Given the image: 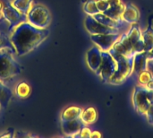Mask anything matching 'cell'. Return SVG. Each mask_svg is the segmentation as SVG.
Segmentation results:
<instances>
[{
    "label": "cell",
    "mask_w": 153,
    "mask_h": 138,
    "mask_svg": "<svg viewBox=\"0 0 153 138\" xmlns=\"http://www.w3.org/2000/svg\"><path fill=\"white\" fill-rule=\"evenodd\" d=\"M49 35L48 29H38L28 22L18 25L10 35L15 55L24 56L38 48Z\"/></svg>",
    "instance_id": "6da1fadb"
},
{
    "label": "cell",
    "mask_w": 153,
    "mask_h": 138,
    "mask_svg": "<svg viewBox=\"0 0 153 138\" xmlns=\"http://www.w3.org/2000/svg\"><path fill=\"white\" fill-rule=\"evenodd\" d=\"M15 51L11 48L0 49V82L7 85L22 73V66L14 57Z\"/></svg>",
    "instance_id": "7a4b0ae2"
},
{
    "label": "cell",
    "mask_w": 153,
    "mask_h": 138,
    "mask_svg": "<svg viewBox=\"0 0 153 138\" xmlns=\"http://www.w3.org/2000/svg\"><path fill=\"white\" fill-rule=\"evenodd\" d=\"M117 63V69L113 75L108 81V84L113 85H118L126 82V80L132 75L133 60L134 55L132 56H123L112 51H108Z\"/></svg>",
    "instance_id": "3957f363"
},
{
    "label": "cell",
    "mask_w": 153,
    "mask_h": 138,
    "mask_svg": "<svg viewBox=\"0 0 153 138\" xmlns=\"http://www.w3.org/2000/svg\"><path fill=\"white\" fill-rule=\"evenodd\" d=\"M153 103V90L145 86L138 85L134 88L133 93V104L136 112L145 116L148 109Z\"/></svg>",
    "instance_id": "277c9868"
},
{
    "label": "cell",
    "mask_w": 153,
    "mask_h": 138,
    "mask_svg": "<svg viewBox=\"0 0 153 138\" xmlns=\"http://www.w3.org/2000/svg\"><path fill=\"white\" fill-rule=\"evenodd\" d=\"M27 22L38 29H48L51 22V15L46 6L34 4L27 13Z\"/></svg>",
    "instance_id": "5b68a950"
},
{
    "label": "cell",
    "mask_w": 153,
    "mask_h": 138,
    "mask_svg": "<svg viewBox=\"0 0 153 138\" xmlns=\"http://www.w3.org/2000/svg\"><path fill=\"white\" fill-rule=\"evenodd\" d=\"M117 66V63L113 56L108 51H102L101 63L95 72V74L104 83H108L109 78L113 75Z\"/></svg>",
    "instance_id": "8992f818"
},
{
    "label": "cell",
    "mask_w": 153,
    "mask_h": 138,
    "mask_svg": "<svg viewBox=\"0 0 153 138\" xmlns=\"http://www.w3.org/2000/svg\"><path fill=\"white\" fill-rule=\"evenodd\" d=\"M84 26L87 31L91 34H111V33H123L126 32L120 28L111 27L105 25L96 19H94L91 15H87L84 20Z\"/></svg>",
    "instance_id": "52a82bcc"
},
{
    "label": "cell",
    "mask_w": 153,
    "mask_h": 138,
    "mask_svg": "<svg viewBox=\"0 0 153 138\" xmlns=\"http://www.w3.org/2000/svg\"><path fill=\"white\" fill-rule=\"evenodd\" d=\"M3 17L10 24V32L12 33L13 30L22 22H27V15L20 13L16 10L11 4H5L1 11Z\"/></svg>",
    "instance_id": "ba28073f"
},
{
    "label": "cell",
    "mask_w": 153,
    "mask_h": 138,
    "mask_svg": "<svg viewBox=\"0 0 153 138\" xmlns=\"http://www.w3.org/2000/svg\"><path fill=\"white\" fill-rule=\"evenodd\" d=\"M121 33L111 34H91V40L102 51H109L114 44L118 40Z\"/></svg>",
    "instance_id": "9c48e42d"
},
{
    "label": "cell",
    "mask_w": 153,
    "mask_h": 138,
    "mask_svg": "<svg viewBox=\"0 0 153 138\" xmlns=\"http://www.w3.org/2000/svg\"><path fill=\"white\" fill-rule=\"evenodd\" d=\"M129 40L133 47V53H141L144 51V43L143 40V34L140 28L136 25V23L132 24L129 29L126 31Z\"/></svg>",
    "instance_id": "30bf717a"
},
{
    "label": "cell",
    "mask_w": 153,
    "mask_h": 138,
    "mask_svg": "<svg viewBox=\"0 0 153 138\" xmlns=\"http://www.w3.org/2000/svg\"><path fill=\"white\" fill-rule=\"evenodd\" d=\"M109 51L123 55V56H132L133 53V47L129 40L128 35L126 32L121 33L118 40L114 44V46L110 48Z\"/></svg>",
    "instance_id": "8fae6325"
},
{
    "label": "cell",
    "mask_w": 153,
    "mask_h": 138,
    "mask_svg": "<svg viewBox=\"0 0 153 138\" xmlns=\"http://www.w3.org/2000/svg\"><path fill=\"white\" fill-rule=\"evenodd\" d=\"M102 60V50L94 45L86 53V62L92 72H96Z\"/></svg>",
    "instance_id": "7c38bea8"
},
{
    "label": "cell",
    "mask_w": 153,
    "mask_h": 138,
    "mask_svg": "<svg viewBox=\"0 0 153 138\" xmlns=\"http://www.w3.org/2000/svg\"><path fill=\"white\" fill-rule=\"evenodd\" d=\"M85 125L82 123L81 119H76L73 120L61 121V127L64 134L67 137H78L80 130Z\"/></svg>",
    "instance_id": "4fadbf2b"
},
{
    "label": "cell",
    "mask_w": 153,
    "mask_h": 138,
    "mask_svg": "<svg viewBox=\"0 0 153 138\" xmlns=\"http://www.w3.org/2000/svg\"><path fill=\"white\" fill-rule=\"evenodd\" d=\"M139 18H140V13L138 8L131 3L126 4L124 12L122 13V21L132 25L137 23Z\"/></svg>",
    "instance_id": "5bb4252c"
},
{
    "label": "cell",
    "mask_w": 153,
    "mask_h": 138,
    "mask_svg": "<svg viewBox=\"0 0 153 138\" xmlns=\"http://www.w3.org/2000/svg\"><path fill=\"white\" fill-rule=\"evenodd\" d=\"M147 53L145 51L141 53L134 54V60H133V68H132V75H138L143 70L146 69L147 67Z\"/></svg>",
    "instance_id": "9a60e30c"
},
{
    "label": "cell",
    "mask_w": 153,
    "mask_h": 138,
    "mask_svg": "<svg viewBox=\"0 0 153 138\" xmlns=\"http://www.w3.org/2000/svg\"><path fill=\"white\" fill-rule=\"evenodd\" d=\"M80 119L85 126L92 125L98 119V111L94 107H89L85 110H82Z\"/></svg>",
    "instance_id": "2e32d148"
},
{
    "label": "cell",
    "mask_w": 153,
    "mask_h": 138,
    "mask_svg": "<svg viewBox=\"0 0 153 138\" xmlns=\"http://www.w3.org/2000/svg\"><path fill=\"white\" fill-rule=\"evenodd\" d=\"M82 112V109L77 106H70L63 110L61 114V121L73 120L76 119H80Z\"/></svg>",
    "instance_id": "e0dca14e"
},
{
    "label": "cell",
    "mask_w": 153,
    "mask_h": 138,
    "mask_svg": "<svg viewBox=\"0 0 153 138\" xmlns=\"http://www.w3.org/2000/svg\"><path fill=\"white\" fill-rule=\"evenodd\" d=\"M13 94V93L12 89L4 83L0 82V105L2 109H5L8 107Z\"/></svg>",
    "instance_id": "ac0fdd59"
},
{
    "label": "cell",
    "mask_w": 153,
    "mask_h": 138,
    "mask_svg": "<svg viewBox=\"0 0 153 138\" xmlns=\"http://www.w3.org/2000/svg\"><path fill=\"white\" fill-rule=\"evenodd\" d=\"M11 4L20 13L26 14L34 4V0H13Z\"/></svg>",
    "instance_id": "d6986e66"
},
{
    "label": "cell",
    "mask_w": 153,
    "mask_h": 138,
    "mask_svg": "<svg viewBox=\"0 0 153 138\" xmlns=\"http://www.w3.org/2000/svg\"><path fill=\"white\" fill-rule=\"evenodd\" d=\"M126 4L120 5H115V6H109L103 13L109 16L110 18L117 20V21H122V13L124 12Z\"/></svg>",
    "instance_id": "ffe728a7"
},
{
    "label": "cell",
    "mask_w": 153,
    "mask_h": 138,
    "mask_svg": "<svg viewBox=\"0 0 153 138\" xmlns=\"http://www.w3.org/2000/svg\"><path fill=\"white\" fill-rule=\"evenodd\" d=\"M15 95L20 99H27L31 93V88L26 82H20L15 87Z\"/></svg>",
    "instance_id": "44dd1931"
},
{
    "label": "cell",
    "mask_w": 153,
    "mask_h": 138,
    "mask_svg": "<svg viewBox=\"0 0 153 138\" xmlns=\"http://www.w3.org/2000/svg\"><path fill=\"white\" fill-rule=\"evenodd\" d=\"M142 34L144 43V51L147 52L153 48V31L146 30L144 31H142Z\"/></svg>",
    "instance_id": "7402d4cb"
},
{
    "label": "cell",
    "mask_w": 153,
    "mask_h": 138,
    "mask_svg": "<svg viewBox=\"0 0 153 138\" xmlns=\"http://www.w3.org/2000/svg\"><path fill=\"white\" fill-rule=\"evenodd\" d=\"M83 11L87 15H91V16L100 13L96 5V0H87L83 4Z\"/></svg>",
    "instance_id": "603a6c76"
},
{
    "label": "cell",
    "mask_w": 153,
    "mask_h": 138,
    "mask_svg": "<svg viewBox=\"0 0 153 138\" xmlns=\"http://www.w3.org/2000/svg\"><path fill=\"white\" fill-rule=\"evenodd\" d=\"M137 75H138V84L139 85L142 86H146L147 84L153 78L152 74L147 68L140 72Z\"/></svg>",
    "instance_id": "cb8c5ba5"
},
{
    "label": "cell",
    "mask_w": 153,
    "mask_h": 138,
    "mask_svg": "<svg viewBox=\"0 0 153 138\" xmlns=\"http://www.w3.org/2000/svg\"><path fill=\"white\" fill-rule=\"evenodd\" d=\"M0 33L4 34V35H7L9 37L11 35V32H10V24H9V22L4 17H2L0 19Z\"/></svg>",
    "instance_id": "d4e9b609"
},
{
    "label": "cell",
    "mask_w": 153,
    "mask_h": 138,
    "mask_svg": "<svg viewBox=\"0 0 153 138\" xmlns=\"http://www.w3.org/2000/svg\"><path fill=\"white\" fill-rule=\"evenodd\" d=\"M4 48H13V45L11 43V40H10V37L7 36V35L0 33V49H2Z\"/></svg>",
    "instance_id": "484cf974"
},
{
    "label": "cell",
    "mask_w": 153,
    "mask_h": 138,
    "mask_svg": "<svg viewBox=\"0 0 153 138\" xmlns=\"http://www.w3.org/2000/svg\"><path fill=\"white\" fill-rule=\"evenodd\" d=\"M96 5L100 13H104L109 7L108 0H96Z\"/></svg>",
    "instance_id": "4316f807"
},
{
    "label": "cell",
    "mask_w": 153,
    "mask_h": 138,
    "mask_svg": "<svg viewBox=\"0 0 153 138\" xmlns=\"http://www.w3.org/2000/svg\"><path fill=\"white\" fill-rule=\"evenodd\" d=\"M91 129L90 128H88L87 126H84L79 132V135L78 137H83V138H89L91 137Z\"/></svg>",
    "instance_id": "83f0119b"
},
{
    "label": "cell",
    "mask_w": 153,
    "mask_h": 138,
    "mask_svg": "<svg viewBox=\"0 0 153 138\" xmlns=\"http://www.w3.org/2000/svg\"><path fill=\"white\" fill-rule=\"evenodd\" d=\"M153 116V103L150 106V108L148 109V110H147V112H146V114H145V118H146V119L147 120H149Z\"/></svg>",
    "instance_id": "f1b7e54d"
},
{
    "label": "cell",
    "mask_w": 153,
    "mask_h": 138,
    "mask_svg": "<svg viewBox=\"0 0 153 138\" xmlns=\"http://www.w3.org/2000/svg\"><path fill=\"white\" fill-rule=\"evenodd\" d=\"M109 6H115V5H120L123 4L124 2L122 0H108Z\"/></svg>",
    "instance_id": "f546056e"
},
{
    "label": "cell",
    "mask_w": 153,
    "mask_h": 138,
    "mask_svg": "<svg viewBox=\"0 0 153 138\" xmlns=\"http://www.w3.org/2000/svg\"><path fill=\"white\" fill-rule=\"evenodd\" d=\"M146 67L153 75V59H148L147 60V66Z\"/></svg>",
    "instance_id": "4dcf8cb0"
},
{
    "label": "cell",
    "mask_w": 153,
    "mask_h": 138,
    "mask_svg": "<svg viewBox=\"0 0 153 138\" xmlns=\"http://www.w3.org/2000/svg\"><path fill=\"white\" fill-rule=\"evenodd\" d=\"M14 135V131L13 130H9V131H5L4 134L0 135V137H13Z\"/></svg>",
    "instance_id": "1f68e13d"
},
{
    "label": "cell",
    "mask_w": 153,
    "mask_h": 138,
    "mask_svg": "<svg viewBox=\"0 0 153 138\" xmlns=\"http://www.w3.org/2000/svg\"><path fill=\"white\" fill-rule=\"evenodd\" d=\"M102 137L101 133L100 131H91V137L90 138H100Z\"/></svg>",
    "instance_id": "d6a6232c"
},
{
    "label": "cell",
    "mask_w": 153,
    "mask_h": 138,
    "mask_svg": "<svg viewBox=\"0 0 153 138\" xmlns=\"http://www.w3.org/2000/svg\"><path fill=\"white\" fill-rule=\"evenodd\" d=\"M146 53H147V59H153V48H151L149 51H147Z\"/></svg>",
    "instance_id": "836d02e7"
},
{
    "label": "cell",
    "mask_w": 153,
    "mask_h": 138,
    "mask_svg": "<svg viewBox=\"0 0 153 138\" xmlns=\"http://www.w3.org/2000/svg\"><path fill=\"white\" fill-rule=\"evenodd\" d=\"M145 87H147L148 89H150V90H153V78L147 84V85L145 86Z\"/></svg>",
    "instance_id": "e575fe53"
},
{
    "label": "cell",
    "mask_w": 153,
    "mask_h": 138,
    "mask_svg": "<svg viewBox=\"0 0 153 138\" xmlns=\"http://www.w3.org/2000/svg\"><path fill=\"white\" fill-rule=\"evenodd\" d=\"M147 121H148L151 125H152L153 126V116L151 118V119H149V120H147Z\"/></svg>",
    "instance_id": "d590c367"
},
{
    "label": "cell",
    "mask_w": 153,
    "mask_h": 138,
    "mask_svg": "<svg viewBox=\"0 0 153 138\" xmlns=\"http://www.w3.org/2000/svg\"><path fill=\"white\" fill-rule=\"evenodd\" d=\"M3 7H4V4H3V3L1 2V0H0V12L2 11V9H3Z\"/></svg>",
    "instance_id": "8d00e7d4"
},
{
    "label": "cell",
    "mask_w": 153,
    "mask_h": 138,
    "mask_svg": "<svg viewBox=\"0 0 153 138\" xmlns=\"http://www.w3.org/2000/svg\"><path fill=\"white\" fill-rule=\"evenodd\" d=\"M4 2H5L6 4H11V3H12V2H13V0H4Z\"/></svg>",
    "instance_id": "74e56055"
},
{
    "label": "cell",
    "mask_w": 153,
    "mask_h": 138,
    "mask_svg": "<svg viewBox=\"0 0 153 138\" xmlns=\"http://www.w3.org/2000/svg\"><path fill=\"white\" fill-rule=\"evenodd\" d=\"M2 17H3V15H2V13H1V12H0V19H1V18H2Z\"/></svg>",
    "instance_id": "f35d334b"
},
{
    "label": "cell",
    "mask_w": 153,
    "mask_h": 138,
    "mask_svg": "<svg viewBox=\"0 0 153 138\" xmlns=\"http://www.w3.org/2000/svg\"><path fill=\"white\" fill-rule=\"evenodd\" d=\"M1 109H2V107H1V105H0V111H1Z\"/></svg>",
    "instance_id": "ab89813d"
}]
</instances>
